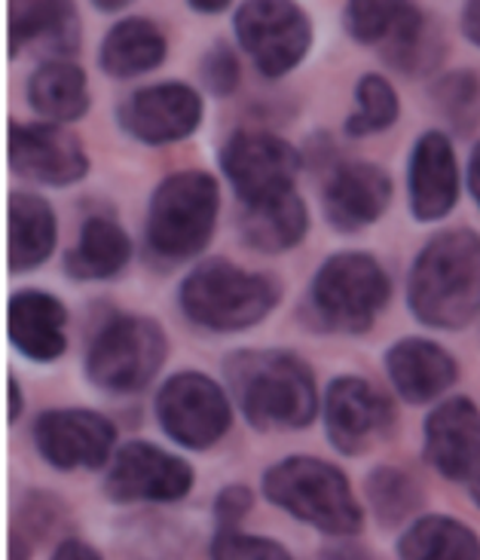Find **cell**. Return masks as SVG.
<instances>
[{
	"instance_id": "6da1fadb",
	"label": "cell",
	"mask_w": 480,
	"mask_h": 560,
	"mask_svg": "<svg viewBox=\"0 0 480 560\" xmlns=\"http://www.w3.org/2000/svg\"><path fill=\"white\" fill-rule=\"evenodd\" d=\"M224 386L257 432H297L318 417L313 368L288 349H236L224 359Z\"/></svg>"
},
{
	"instance_id": "7a4b0ae2",
	"label": "cell",
	"mask_w": 480,
	"mask_h": 560,
	"mask_svg": "<svg viewBox=\"0 0 480 560\" xmlns=\"http://www.w3.org/2000/svg\"><path fill=\"white\" fill-rule=\"evenodd\" d=\"M410 313L429 328L456 331L480 313V236L447 230L422 248L407 276Z\"/></svg>"
},
{
	"instance_id": "3957f363",
	"label": "cell",
	"mask_w": 480,
	"mask_h": 560,
	"mask_svg": "<svg viewBox=\"0 0 480 560\" xmlns=\"http://www.w3.org/2000/svg\"><path fill=\"white\" fill-rule=\"evenodd\" d=\"M270 505L330 539H355L364 527V509L352 485L328 459L294 454L272 463L260 478Z\"/></svg>"
},
{
	"instance_id": "277c9868",
	"label": "cell",
	"mask_w": 480,
	"mask_h": 560,
	"mask_svg": "<svg viewBox=\"0 0 480 560\" xmlns=\"http://www.w3.org/2000/svg\"><path fill=\"white\" fill-rule=\"evenodd\" d=\"M282 301V282L270 273H251L239 264L209 258L180 279L178 310L209 334H239L260 325Z\"/></svg>"
},
{
	"instance_id": "5b68a950",
	"label": "cell",
	"mask_w": 480,
	"mask_h": 560,
	"mask_svg": "<svg viewBox=\"0 0 480 560\" xmlns=\"http://www.w3.org/2000/svg\"><path fill=\"white\" fill-rule=\"evenodd\" d=\"M389 298L391 279L374 255L337 252L321 260L306 288L301 322L318 334L355 337L374 328Z\"/></svg>"
},
{
	"instance_id": "8992f818",
	"label": "cell",
	"mask_w": 480,
	"mask_h": 560,
	"mask_svg": "<svg viewBox=\"0 0 480 560\" xmlns=\"http://www.w3.org/2000/svg\"><path fill=\"white\" fill-rule=\"evenodd\" d=\"M221 214V187L202 168L172 172L153 187L144 240L156 260L184 264L206 252Z\"/></svg>"
},
{
	"instance_id": "52a82bcc",
	"label": "cell",
	"mask_w": 480,
	"mask_h": 560,
	"mask_svg": "<svg viewBox=\"0 0 480 560\" xmlns=\"http://www.w3.org/2000/svg\"><path fill=\"white\" fill-rule=\"evenodd\" d=\"M168 337L163 325L148 316L114 313L107 316L86 347V377L107 395H138L163 371Z\"/></svg>"
},
{
	"instance_id": "ba28073f",
	"label": "cell",
	"mask_w": 480,
	"mask_h": 560,
	"mask_svg": "<svg viewBox=\"0 0 480 560\" xmlns=\"http://www.w3.org/2000/svg\"><path fill=\"white\" fill-rule=\"evenodd\" d=\"M236 44L267 80L301 68L313 49V19L297 0H242L233 13Z\"/></svg>"
},
{
	"instance_id": "9c48e42d",
	"label": "cell",
	"mask_w": 480,
	"mask_h": 560,
	"mask_svg": "<svg viewBox=\"0 0 480 560\" xmlns=\"http://www.w3.org/2000/svg\"><path fill=\"white\" fill-rule=\"evenodd\" d=\"M156 423L165 439L184 451H211L233 425V398L218 380L202 371H178L153 398Z\"/></svg>"
},
{
	"instance_id": "30bf717a",
	"label": "cell",
	"mask_w": 480,
	"mask_h": 560,
	"mask_svg": "<svg viewBox=\"0 0 480 560\" xmlns=\"http://www.w3.org/2000/svg\"><path fill=\"white\" fill-rule=\"evenodd\" d=\"M218 166L233 187L239 206H257L297 190L303 168L301 151L267 129H239L226 138L218 153Z\"/></svg>"
},
{
	"instance_id": "8fae6325",
	"label": "cell",
	"mask_w": 480,
	"mask_h": 560,
	"mask_svg": "<svg viewBox=\"0 0 480 560\" xmlns=\"http://www.w3.org/2000/svg\"><path fill=\"white\" fill-rule=\"evenodd\" d=\"M321 420L330 447L343 456L367 454L395 432L389 395L376 389L371 380L352 374L330 380L321 398Z\"/></svg>"
},
{
	"instance_id": "7c38bea8",
	"label": "cell",
	"mask_w": 480,
	"mask_h": 560,
	"mask_svg": "<svg viewBox=\"0 0 480 560\" xmlns=\"http://www.w3.org/2000/svg\"><path fill=\"white\" fill-rule=\"evenodd\" d=\"M34 447L56 471L105 469L117 454V425L92 408H49L31 425Z\"/></svg>"
},
{
	"instance_id": "4fadbf2b",
	"label": "cell",
	"mask_w": 480,
	"mask_h": 560,
	"mask_svg": "<svg viewBox=\"0 0 480 560\" xmlns=\"http://www.w3.org/2000/svg\"><path fill=\"white\" fill-rule=\"evenodd\" d=\"M202 117H206L202 92L180 80H163L136 90L117 107V122L122 132L148 148L187 141L202 126Z\"/></svg>"
},
{
	"instance_id": "5bb4252c",
	"label": "cell",
	"mask_w": 480,
	"mask_h": 560,
	"mask_svg": "<svg viewBox=\"0 0 480 560\" xmlns=\"http://www.w3.org/2000/svg\"><path fill=\"white\" fill-rule=\"evenodd\" d=\"M194 469L187 459L168 454L151 441H126L110 456L105 497L110 502H180L194 490Z\"/></svg>"
},
{
	"instance_id": "9a60e30c",
	"label": "cell",
	"mask_w": 480,
	"mask_h": 560,
	"mask_svg": "<svg viewBox=\"0 0 480 560\" xmlns=\"http://www.w3.org/2000/svg\"><path fill=\"white\" fill-rule=\"evenodd\" d=\"M7 163L19 178L46 187H71L90 175V153L61 122L7 126Z\"/></svg>"
},
{
	"instance_id": "2e32d148",
	"label": "cell",
	"mask_w": 480,
	"mask_h": 560,
	"mask_svg": "<svg viewBox=\"0 0 480 560\" xmlns=\"http://www.w3.org/2000/svg\"><path fill=\"white\" fill-rule=\"evenodd\" d=\"M391 202V178L386 168L352 160L330 168L321 209L333 230L340 233H359L376 224Z\"/></svg>"
},
{
	"instance_id": "e0dca14e",
	"label": "cell",
	"mask_w": 480,
	"mask_h": 560,
	"mask_svg": "<svg viewBox=\"0 0 480 560\" xmlns=\"http://www.w3.org/2000/svg\"><path fill=\"white\" fill-rule=\"evenodd\" d=\"M7 49L13 59L25 49L46 59H71L80 49L74 0H7Z\"/></svg>"
},
{
	"instance_id": "ac0fdd59",
	"label": "cell",
	"mask_w": 480,
	"mask_h": 560,
	"mask_svg": "<svg viewBox=\"0 0 480 560\" xmlns=\"http://www.w3.org/2000/svg\"><path fill=\"white\" fill-rule=\"evenodd\" d=\"M425 459L450 481H471L480 469V408L471 398L437 405L422 425Z\"/></svg>"
},
{
	"instance_id": "d6986e66",
	"label": "cell",
	"mask_w": 480,
	"mask_h": 560,
	"mask_svg": "<svg viewBox=\"0 0 480 560\" xmlns=\"http://www.w3.org/2000/svg\"><path fill=\"white\" fill-rule=\"evenodd\" d=\"M407 197L417 221H441L456 209L459 166L450 138L429 129L417 138L407 163Z\"/></svg>"
},
{
	"instance_id": "ffe728a7",
	"label": "cell",
	"mask_w": 480,
	"mask_h": 560,
	"mask_svg": "<svg viewBox=\"0 0 480 560\" xmlns=\"http://www.w3.org/2000/svg\"><path fill=\"white\" fill-rule=\"evenodd\" d=\"M7 337L28 362H56L68 349V306L44 288H22L7 303Z\"/></svg>"
},
{
	"instance_id": "44dd1931",
	"label": "cell",
	"mask_w": 480,
	"mask_h": 560,
	"mask_svg": "<svg viewBox=\"0 0 480 560\" xmlns=\"http://www.w3.org/2000/svg\"><path fill=\"white\" fill-rule=\"evenodd\" d=\"M386 374L391 389L407 405H425L450 389L459 377V368L444 347L422 337H405L386 352Z\"/></svg>"
},
{
	"instance_id": "7402d4cb",
	"label": "cell",
	"mask_w": 480,
	"mask_h": 560,
	"mask_svg": "<svg viewBox=\"0 0 480 560\" xmlns=\"http://www.w3.org/2000/svg\"><path fill=\"white\" fill-rule=\"evenodd\" d=\"M59 243V221L44 197L15 190L7 199V267L22 276L44 267Z\"/></svg>"
},
{
	"instance_id": "603a6c76",
	"label": "cell",
	"mask_w": 480,
	"mask_h": 560,
	"mask_svg": "<svg viewBox=\"0 0 480 560\" xmlns=\"http://www.w3.org/2000/svg\"><path fill=\"white\" fill-rule=\"evenodd\" d=\"M132 255V236L114 218L92 214L77 233V243L65 252V273L77 282H107L129 267Z\"/></svg>"
},
{
	"instance_id": "cb8c5ba5",
	"label": "cell",
	"mask_w": 480,
	"mask_h": 560,
	"mask_svg": "<svg viewBox=\"0 0 480 560\" xmlns=\"http://www.w3.org/2000/svg\"><path fill=\"white\" fill-rule=\"evenodd\" d=\"M31 110L46 122H74L90 114V77L71 59H44L25 83Z\"/></svg>"
},
{
	"instance_id": "d4e9b609",
	"label": "cell",
	"mask_w": 480,
	"mask_h": 560,
	"mask_svg": "<svg viewBox=\"0 0 480 560\" xmlns=\"http://www.w3.org/2000/svg\"><path fill=\"white\" fill-rule=\"evenodd\" d=\"M165 56H168V40L163 28L153 19L129 15L102 37L98 68L114 80H132L163 68Z\"/></svg>"
},
{
	"instance_id": "484cf974",
	"label": "cell",
	"mask_w": 480,
	"mask_h": 560,
	"mask_svg": "<svg viewBox=\"0 0 480 560\" xmlns=\"http://www.w3.org/2000/svg\"><path fill=\"white\" fill-rule=\"evenodd\" d=\"M309 209L297 190L257 206H239L242 243L264 255H282L306 240Z\"/></svg>"
},
{
	"instance_id": "4316f807",
	"label": "cell",
	"mask_w": 480,
	"mask_h": 560,
	"mask_svg": "<svg viewBox=\"0 0 480 560\" xmlns=\"http://www.w3.org/2000/svg\"><path fill=\"white\" fill-rule=\"evenodd\" d=\"M379 52L398 74L420 77L429 74L441 61L444 40H441L435 22L422 13L420 7H410L405 19L395 25V31L379 44Z\"/></svg>"
},
{
	"instance_id": "83f0119b",
	"label": "cell",
	"mask_w": 480,
	"mask_h": 560,
	"mask_svg": "<svg viewBox=\"0 0 480 560\" xmlns=\"http://www.w3.org/2000/svg\"><path fill=\"white\" fill-rule=\"evenodd\" d=\"M395 551L407 560H471L480 558V539L453 517L429 515L401 533Z\"/></svg>"
},
{
	"instance_id": "f1b7e54d",
	"label": "cell",
	"mask_w": 480,
	"mask_h": 560,
	"mask_svg": "<svg viewBox=\"0 0 480 560\" xmlns=\"http://www.w3.org/2000/svg\"><path fill=\"white\" fill-rule=\"evenodd\" d=\"M364 493H367V502L383 527L405 524L420 512L422 505V490L417 478L410 471L395 469V466H379L371 471Z\"/></svg>"
},
{
	"instance_id": "f546056e",
	"label": "cell",
	"mask_w": 480,
	"mask_h": 560,
	"mask_svg": "<svg viewBox=\"0 0 480 560\" xmlns=\"http://www.w3.org/2000/svg\"><path fill=\"white\" fill-rule=\"evenodd\" d=\"M401 117L398 92L383 74H364L355 83V110L346 117V132L352 138L379 136Z\"/></svg>"
},
{
	"instance_id": "4dcf8cb0",
	"label": "cell",
	"mask_w": 480,
	"mask_h": 560,
	"mask_svg": "<svg viewBox=\"0 0 480 560\" xmlns=\"http://www.w3.org/2000/svg\"><path fill=\"white\" fill-rule=\"evenodd\" d=\"M410 7L413 0H346V34L355 44L379 46L405 19Z\"/></svg>"
},
{
	"instance_id": "1f68e13d",
	"label": "cell",
	"mask_w": 480,
	"mask_h": 560,
	"mask_svg": "<svg viewBox=\"0 0 480 560\" xmlns=\"http://www.w3.org/2000/svg\"><path fill=\"white\" fill-rule=\"evenodd\" d=\"M437 110L459 132H468L480 122V77L475 71H450L432 86Z\"/></svg>"
},
{
	"instance_id": "d6a6232c",
	"label": "cell",
	"mask_w": 480,
	"mask_h": 560,
	"mask_svg": "<svg viewBox=\"0 0 480 560\" xmlns=\"http://www.w3.org/2000/svg\"><path fill=\"white\" fill-rule=\"evenodd\" d=\"M211 558H245V560H279L291 558L282 542H276L270 536H255V533H245L242 527H218L214 539L209 546Z\"/></svg>"
},
{
	"instance_id": "836d02e7",
	"label": "cell",
	"mask_w": 480,
	"mask_h": 560,
	"mask_svg": "<svg viewBox=\"0 0 480 560\" xmlns=\"http://www.w3.org/2000/svg\"><path fill=\"white\" fill-rule=\"evenodd\" d=\"M199 80L214 98H226V95L239 90L242 65L239 56L233 52V46L224 44V40L211 46L209 52L202 56V65H199Z\"/></svg>"
},
{
	"instance_id": "e575fe53",
	"label": "cell",
	"mask_w": 480,
	"mask_h": 560,
	"mask_svg": "<svg viewBox=\"0 0 480 560\" xmlns=\"http://www.w3.org/2000/svg\"><path fill=\"white\" fill-rule=\"evenodd\" d=\"M61 502L46 493H31L28 500L19 505L15 524L10 530V542H40L46 530H52L61 521Z\"/></svg>"
},
{
	"instance_id": "d590c367",
	"label": "cell",
	"mask_w": 480,
	"mask_h": 560,
	"mask_svg": "<svg viewBox=\"0 0 480 560\" xmlns=\"http://www.w3.org/2000/svg\"><path fill=\"white\" fill-rule=\"evenodd\" d=\"M255 509V490L248 485H226L214 497V521L218 527H242V521Z\"/></svg>"
},
{
	"instance_id": "8d00e7d4",
	"label": "cell",
	"mask_w": 480,
	"mask_h": 560,
	"mask_svg": "<svg viewBox=\"0 0 480 560\" xmlns=\"http://www.w3.org/2000/svg\"><path fill=\"white\" fill-rule=\"evenodd\" d=\"M52 558H102V551L98 548H92L90 542H83V539H77V536H65V539H59L56 542V548H52Z\"/></svg>"
},
{
	"instance_id": "74e56055",
	"label": "cell",
	"mask_w": 480,
	"mask_h": 560,
	"mask_svg": "<svg viewBox=\"0 0 480 560\" xmlns=\"http://www.w3.org/2000/svg\"><path fill=\"white\" fill-rule=\"evenodd\" d=\"M463 34L480 49V0H466V7H463Z\"/></svg>"
},
{
	"instance_id": "f35d334b",
	"label": "cell",
	"mask_w": 480,
	"mask_h": 560,
	"mask_svg": "<svg viewBox=\"0 0 480 560\" xmlns=\"http://www.w3.org/2000/svg\"><path fill=\"white\" fill-rule=\"evenodd\" d=\"M22 405H25L22 386H19V380L10 374V377H7V420H10V423H15V420L22 417Z\"/></svg>"
},
{
	"instance_id": "ab89813d",
	"label": "cell",
	"mask_w": 480,
	"mask_h": 560,
	"mask_svg": "<svg viewBox=\"0 0 480 560\" xmlns=\"http://www.w3.org/2000/svg\"><path fill=\"white\" fill-rule=\"evenodd\" d=\"M468 190H471V197L480 206V141L475 144L471 156H468Z\"/></svg>"
},
{
	"instance_id": "60d3db41",
	"label": "cell",
	"mask_w": 480,
	"mask_h": 560,
	"mask_svg": "<svg viewBox=\"0 0 480 560\" xmlns=\"http://www.w3.org/2000/svg\"><path fill=\"white\" fill-rule=\"evenodd\" d=\"M187 7L196 10V13L214 15V13H224L226 7H230V0H187Z\"/></svg>"
},
{
	"instance_id": "b9f144b4",
	"label": "cell",
	"mask_w": 480,
	"mask_h": 560,
	"mask_svg": "<svg viewBox=\"0 0 480 560\" xmlns=\"http://www.w3.org/2000/svg\"><path fill=\"white\" fill-rule=\"evenodd\" d=\"M129 3H132V0H92V7L102 10V13H120Z\"/></svg>"
},
{
	"instance_id": "7bdbcfd3",
	"label": "cell",
	"mask_w": 480,
	"mask_h": 560,
	"mask_svg": "<svg viewBox=\"0 0 480 560\" xmlns=\"http://www.w3.org/2000/svg\"><path fill=\"white\" fill-rule=\"evenodd\" d=\"M471 500L480 505V469L471 475Z\"/></svg>"
}]
</instances>
